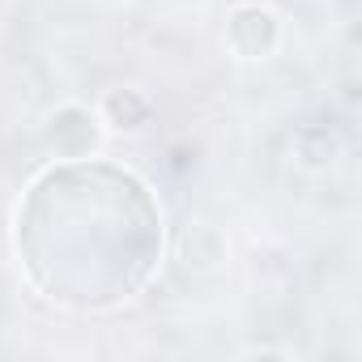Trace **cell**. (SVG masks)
Segmentation results:
<instances>
[{
    "label": "cell",
    "instance_id": "1",
    "mask_svg": "<svg viewBox=\"0 0 362 362\" xmlns=\"http://www.w3.org/2000/svg\"><path fill=\"white\" fill-rule=\"evenodd\" d=\"M90 226L94 230H73L30 201L26 209H18V252L26 256V269L47 298L94 307L98 277V298L103 307H111L145 286L162 247V222L145 184L111 166Z\"/></svg>",
    "mask_w": 362,
    "mask_h": 362
}]
</instances>
